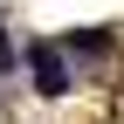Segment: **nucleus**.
Instances as JSON below:
<instances>
[{"mask_svg": "<svg viewBox=\"0 0 124 124\" xmlns=\"http://www.w3.org/2000/svg\"><path fill=\"white\" fill-rule=\"evenodd\" d=\"M28 69H35V90L41 97H62V90H69V62H62L55 41H28Z\"/></svg>", "mask_w": 124, "mask_h": 124, "instance_id": "1", "label": "nucleus"}, {"mask_svg": "<svg viewBox=\"0 0 124 124\" xmlns=\"http://www.w3.org/2000/svg\"><path fill=\"white\" fill-rule=\"evenodd\" d=\"M62 48H69V55H103V48H110V35H103V28H69Z\"/></svg>", "mask_w": 124, "mask_h": 124, "instance_id": "2", "label": "nucleus"}, {"mask_svg": "<svg viewBox=\"0 0 124 124\" xmlns=\"http://www.w3.org/2000/svg\"><path fill=\"white\" fill-rule=\"evenodd\" d=\"M7 55H14V48H7V35H0V62H7Z\"/></svg>", "mask_w": 124, "mask_h": 124, "instance_id": "3", "label": "nucleus"}]
</instances>
